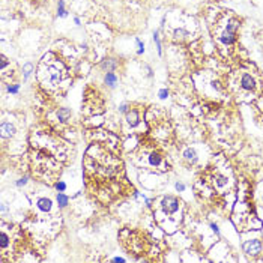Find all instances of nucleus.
I'll use <instances>...</instances> for the list:
<instances>
[{
  "label": "nucleus",
  "instance_id": "423d86ee",
  "mask_svg": "<svg viewBox=\"0 0 263 263\" xmlns=\"http://www.w3.org/2000/svg\"><path fill=\"white\" fill-rule=\"evenodd\" d=\"M126 120H128V123H129L131 126L137 125V123H139V113H137L136 110H133V111L126 113Z\"/></svg>",
  "mask_w": 263,
  "mask_h": 263
},
{
  "label": "nucleus",
  "instance_id": "bb28decb",
  "mask_svg": "<svg viewBox=\"0 0 263 263\" xmlns=\"http://www.w3.org/2000/svg\"><path fill=\"white\" fill-rule=\"evenodd\" d=\"M176 190L182 193V191L185 190V185H184V184H179V182H178V184H176Z\"/></svg>",
  "mask_w": 263,
  "mask_h": 263
},
{
  "label": "nucleus",
  "instance_id": "9d476101",
  "mask_svg": "<svg viewBox=\"0 0 263 263\" xmlns=\"http://www.w3.org/2000/svg\"><path fill=\"white\" fill-rule=\"evenodd\" d=\"M38 208H39L41 211H44V212H48V211L51 209V200H48V199H41V200L38 202Z\"/></svg>",
  "mask_w": 263,
  "mask_h": 263
},
{
  "label": "nucleus",
  "instance_id": "f03ea898",
  "mask_svg": "<svg viewBox=\"0 0 263 263\" xmlns=\"http://www.w3.org/2000/svg\"><path fill=\"white\" fill-rule=\"evenodd\" d=\"M244 251L250 256H257L262 251V242L259 239H250L244 244Z\"/></svg>",
  "mask_w": 263,
  "mask_h": 263
},
{
  "label": "nucleus",
  "instance_id": "f257e3e1",
  "mask_svg": "<svg viewBox=\"0 0 263 263\" xmlns=\"http://www.w3.org/2000/svg\"><path fill=\"white\" fill-rule=\"evenodd\" d=\"M236 39V23L235 21H229L227 27L224 29V32L220 35V41L226 45H230L233 44Z\"/></svg>",
  "mask_w": 263,
  "mask_h": 263
},
{
  "label": "nucleus",
  "instance_id": "c756f323",
  "mask_svg": "<svg viewBox=\"0 0 263 263\" xmlns=\"http://www.w3.org/2000/svg\"><path fill=\"white\" fill-rule=\"evenodd\" d=\"M113 262H116V263H117V262H125V259H122V257H114Z\"/></svg>",
  "mask_w": 263,
  "mask_h": 263
},
{
  "label": "nucleus",
  "instance_id": "1a4fd4ad",
  "mask_svg": "<svg viewBox=\"0 0 263 263\" xmlns=\"http://www.w3.org/2000/svg\"><path fill=\"white\" fill-rule=\"evenodd\" d=\"M48 81H50L51 84H57V83L60 81V72L56 71V69H51L50 74H48Z\"/></svg>",
  "mask_w": 263,
  "mask_h": 263
},
{
  "label": "nucleus",
  "instance_id": "c85d7f7f",
  "mask_svg": "<svg viewBox=\"0 0 263 263\" xmlns=\"http://www.w3.org/2000/svg\"><path fill=\"white\" fill-rule=\"evenodd\" d=\"M6 65H8V60H6V57H5V56H2V69H3V68H6Z\"/></svg>",
  "mask_w": 263,
  "mask_h": 263
},
{
  "label": "nucleus",
  "instance_id": "6ab92c4d",
  "mask_svg": "<svg viewBox=\"0 0 263 263\" xmlns=\"http://www.w3.org/2000/svg\"><path fill=\"white\" fill-rule=\"evenodd\" d=\"M136 42H137V45H139V50H137V53H139V54H143V53H145V44H143L140 39H136Z\"/></svg>",
  "mask_w": 263,
  "mask_h": 263
},
{
  "label": "nucleus",
  "instance_id": "a211bd4d",
  "mask_svg": "<svg viewBox=\"0 0 263 263\" xmlns=\"http://www.w3.org/2000/svg\"><path fill=\"white\" fill-rule=\"evenodd\" d=\"M188 33L184 30V29H178V30H175V36L179 39V38H184V36H187Z\"/></svg>",
  "mask_w": 263,
  "mask_h": 263
},
{
  "label": "nucleus",
  "instance_id": "9b49d317",
  "mask_svg": "<svg viewBox=\"0 0 263 263\" xmlns=\"http://www.w3.org/2000/svg\"><path fill=\"white\" fill-rule=\"evenodd\" d=\"M184 157H185L187 161H191V163H196V160H197V154H196L194 149H187L184 152Z\"/></svg>",
  "mask_w": 263,
  "mask_h": 263
},
{
  "label": "nucleus",
  "instance_id": "dca6fc26",
  "mask_svg": "<svg viewBox=\"0 0 263 263\" xmlns=\"http://www.w3.org/2000/svg\"><path fill=\"white\" fill-rule=\"evenodd\" d=\"M32 69H33V66H32L30 63H26V65H24V68H23V72H24V78H27V77L30 75Z\"/></svg>",
  "mask_w": 263,
  "mask_h": 263
},
{
  "label": "nucleus",
  "instance_id": "f3484780",
  "mask_svg": "<svg viewBox=\"0 0 263 263\" xmlns=\"http://www.w3.org/2000/svg\"><path fill=\"white\" fill-rule=\"evenodd\" d=\"M154 41L157 44V50H158V54H161V42H160V38H158V32L154 33Z\"/></svg>",
  "mask_w": 263,
  "mask_h": 263
},
{
  "label": "nucleus",
  "instance_id": "5701e85b",
  "mask_svg": "<svg viewBox=\"0 0 263 263\" xmlns=\"http://www.w3.org/2000/svg\"><path fill=\"white\" fill-rule=\"evenodd\" d=\"M56 188H57V191H65V190H66V184H65V182H57V184H56Z\"/></svg>",
  "mask_w": 263,
  "mask_h": 263
},
{
  "label": "nucleus",
  "instance_id": "cd10ccee",
  "mask_svg": "<svg viewBox=\"0 0 263 263\" xmlns=\"http://www.w3.org/2000/svg\"><path fill=\"white\" fill-rule=\"evenodd\" d=\"M211 229H212V230H214L217 235L220 233V229H218V226H217V224H214V223H212V224H211Z\"/></svg>",
  "mask_w": 263,
  "mask_h": 263
},
{
  "label": "nucleus",
  "instance_id": "39448f33",
  "mask_svg": "<svg viewBox=\"0 0 263 263\" xmlns=\"http://www.w3.org/2000/svg\"><path fill=\"white\" fill-rule=\"evenodd\" d=\"M0 131H2V136L3 137H11V136L15 134V126L11 125V123H2Z\"/></svg>",
  "mask_w": 263,
  "mask_h": 263
},
{
  "label": "nucleus",
  "instance_id": "7c9ffc66",
  "mask_svg": "<svg viewBox=\"0 0 263 263\" xmlns=\"http://www.w3.org/2000/svg\"><path fill=\"white\" fill-rule=\"evenodd\" d=\"M74 23H75L77 26H80V18H74Z\"/></svg>",
  "mask_w": 263,
  "mask_h": 263
},
{
  "label": "nucleus",
  "instance_id": "4be33fe9",
  "mask_svg": "<svg viewBox=\"0 0 263 263\" xmlns=\"http://www.w3.org/2000/svg\"><path fill=\"white\" fill-rule=\"evenodd\" d=\"M158 95H160V98H161V99H166V98L169 96V90H167V89H161Z\"/></svg>",
  "mask_w": 263,
  "mask_h": 263
},
{
  "label": "nucleus",
  "instance_id": "b1692460",
  "mask_svg": "<svg viewBox=\"0 0 263 263\" xmlns=\"http://www.w3.org/2000/svg\"><path fill=\"white\" fill-rule=\"evenodd\" d=\"M8 245V236L6 233H2V248H5Z\"/></svg>",
  "mask_w": 263,
  "mask_h": 263
},
{
  "label": "nucleus",
  "instance_id": "6e6552de",
  "mask_svg": "<svg viewBox=\"0 0 263 263\" xmlns=\"http://www.w3.org/2000/svg\"><path fill=\"white\" fill-rule=\"evenodd\" d=\"M116 66H117V63H116V60H113V59H107V60H104L102 65H101V68H102V69H107V72L114 71Z\"/></svg>",
  "mask_w": 263,
  "mask_h": 263
},
{
  "label": "nucleus",
  "instance_id": "4468645a",
  "mask_svg": "<svg viewBox=\"0 0 263 263\" xmlns=\"http://www.w3.org/2000/svg\"><path fill=\"white\" fill-rule=\"evenodd\" d=\"M57 15H59V17H66V11H65V2H63V0H59Z\"/></svg>",
  "mask_w": 263,
  "mask_h": 263
},
{
  "label": "nucleus",
  "instance_id": "2eb2a0df",
  "mask_svg": "<svg viewBox=\"0 0 263 263\" xmlns=\"http://www.w3.org/2000/svg\"><path fill=\"white\" fill-rule=\"evenodd\" d=\"M149 161H151L152 166H160V163H161V157L157 155V154H152V155L149 157Z\"/></svg>",
  "mask_w": 263,
  "mask_h": 263
},
{
  "label": "nucleus",
  "instance_id": "aec40b11",
  "mask_svg": "<svg viewBox=\"0 0 263 263\" xmlns=\"http://www.w3.org/2000/svg\"><path fill=\"white\" fill-rule=\"evenodd\" d=\"M18 90H20V86H18V84L8 86V92H9V93H18Z\"/></svg>",
  "mask_w": 263,
  "mask_h": 263
},
{
  "label": "nucleus",
  "instance_id": "412c9836",
  "mask_svg": "<svg viewBox=\"0 0 263 263\" xmlns=\"http://www.w3.org/2000/svg\"><path fill=\"white\" fill-rule=\"evenodd\" d=\"M226 184H227V179H226V178H223V176H218L217 185H218V187H224Z\"/></svg>",
  "mask_w": 263,
  "mask_h": 263
},
{
  "label": "nucleus",
  "instance_id": "7ed1b4c3",
  "mask_svg": "<svg viewBox=\"0 0 263 263\" xmlns=\"http://www.w3.org/2000/svg\"><path fill=\"white\" fill-rule=\"evenodd\" d=\"M163 209H164L167 214H175V212L179 209V200H178L176 197L167 196V197L163 200Z\"/></svg>",
  "mask_w": 263,
  "mask_h": 263
},
{
  "label": "nucleus",
  "instance_id": "0eeeda50",
  "mask_svg": "<svg viewBox=\"0 0 263 263\" xmlns=\"http://www.w3.org/2000/svg\"><path fill=\"white\" fill-rule=\"evenodd\" d=\"M104 80H105V84H107V86H110V87H114V86H116V83H117V77H116V74H114L113 71L107 72Z\"/></svg>",
  "mask_w": 263,
  "mask_h": 263
},
{
  "label": "nucleus",
  "instance_id": "f8f14e48",
  "mask_svg": "<svg viewBox=\"0 0 263 263\" xmlns=\"http://www.w3.org/2000/svg\"><path fill=\"white\" fill-rule=\"evenodd\" d=\"M69 116H71V111H69L68 108H60V110L57 111V117H59V120H62V122L68 120Z\"/></svg>",
  "mask_w": 263,
  "mask_h": 263
},
{
  "label": "nucleus",
  "instance_id": "ddd939ff",
  "mask_svg": "<svg viewBox=\"0 0 263 263\" xmlns=\"http://www.w3.org/2000/svg\"><path fill=\"white\" fill-rule=\"evenodd\" d=\"M57 203H59V206H60V208H65V206L68 205V197L59 193V194H57Z\"/></svg>",
  "mask_w": 263,
  "mask_h": 263
},
{
  "label": "nucleus",
  "instance_id": "a878e982",
  "mask_svg": "<svg viewBox=\"0 0 263 263\" xmlns=\"http://www.w3.org/2000/svg\"><path fill=\"white\" fill-rule=\"evenodd\" d=\"M26 182H27V178H23V179H20V181L17 182V185H18V187H23V185H26Z\"/></svg>",
  "mask_w": 263,
  "mask_h": 263
},
{
  "label": "nucleus",
  "instance_id": "393cba45",
  "mask_svg": "<svg viewBox=\"0 0 263 263\" xmlns=\"http://www.w3.org/2000/svg\"><path fill=\"white\" fill-rule=\"evenodd\" d=\"M119 110H120L122 113H128V105H126V104H122V105L119 107Z\"/></svg>",
  "mask_w": 263,
  "mask_h": 263
},
{
  "label": "nucleus",
  "instance_id": "20e7f679",
  "mask_svg": "<svg viewBox=\"0 0 263 263\" xmlns=\"http://www.w3.org/2000/svg\"><path fill=\"white\" fill-rule=\"evenodd\" d=\"M241 87L245 89V90H253L256 87V81L254 78L250 75V74H244L241 77Z\"/></svg>",
  "mask_w": 263,
  "mask_h": 263
}]
</instances>
